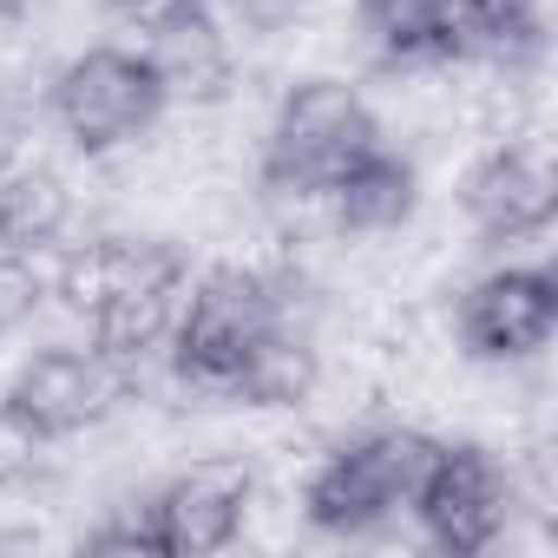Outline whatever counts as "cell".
I'll list each match as a JSON object with an SVG mask.
<instances>
[{
  "label": "cell",
  "instance_id": "1",
  "mask_svg": "<svg viewBox=\"0 0 558 558\" xmlns=\"http://www.w3.org/2000/svg\"><path fill=\"white\" fill-rule=\"evenodd\" d=\"M440 440L414 421L395 427H362L336 440L316 473L303 480V519L329 538H381L421 493Z\"/></svg>",
  "mask_w": 558,
  "mask_h": 558
},
{
  "label": "cell",
  "instance_id": "2",
  "mask_svg": "<svg viewBox=\"0 0 558 558\" xmlns=\"http://www.w3.org/2000/svg\"><path fill=\"white\" fill-rule=\"evenodd\" d=\"M368 145H381V132H375V106L362 99V86L342 73H303L276 93V106L263 119L256 191L336 184Z\"/></svg>",
  "mask_w": 558,
  "mask_h": 558
},
{
  "label": "cell",
  "instance_id": "3",
  "mask_svg": "<svg viewBox=\"0 0 558 558\" xmlns=\"http://www.w3.org/2000/svg\"><path fill=\"white\" fill-rule=\"evenodd\" d=\"M47 112H53V125L66 132V145L80 158H106L119 145H138L165 119V99L151 86L145 53H132V47H86L47 80Z\"/></svg>",
  "mask_w": 558,
  "mask_h": 558
},
{
  "label": "cell",
  "instance_id": "4",
  "mask_svg": "<svg viewBox=\"0 0 558 558\" xmlns=\"http://www.w3.org/2000/svg\"><path fill=\"white\" fill-rule=\"evenodd\" d=\"M512 473L493 447L480 440H440L421 493H414V519H421V538L434 551H453V558H480L493 545H506V525H512Z\"/></svg>",
  "mask_w": 558,
  "mask_h": 558
},
{
  "label": "cell",
  "instance_id": "5",
  "mask_svg": "<svg viewBox=\"0 0 558 558\" xmlns=\"http://www.w3.org/2000/svg\"><path fill=\"white\" fill-rule=\"evenodd\" d=\"M551 329H558V283L545 263H493L453 303L460 349L473 362H493V368L532 362L551 342Z\"/></svg>",
  "mask_w": 558,
  "mask_h": 558
},
{
  "label": "cell",
  "instance_id": "6",
  "mask_svg": "<svg viewBox=\"0 0 558 558\" xmlns=\"http://www.w3.org/2000/svg\"><path fill=\"white\" fill-rule=\"evenodd\" d=\"M256 499V473L243 453H204L184 473H171L151 493V525H158V551L165 558H210L223 545L243 538Z\"/></svg>",
  "mask_w": 558,
  "mask_h": 558
},
{
  "label": "cell",
  "instance_id": "7",
  "mask_svg": "<svg viewBox=\"0 0 558 558\" xmlns=\"http://www.w3.org/2000/svg\"><path fill=\"white\" fill-rule=\"evenodd\" d=\"M8 401L47 434V440H73L93 434L99 421H112L125 408V381L99 349H66L47 342L40 355H27L8 381Z\"/></svg>",
  "mask_w": 558,
  "mask_h": 558
},
{
  "label": "cell",
  "instance_id": "8",
  "mask_svg": "<svg viewBox=\"0 0 558 558\" xmlns=\"http://www.w3.org/2000/svg\"><path fill=\"white\" fill-rule=\"evenodd\" d=\"M551 158H545V138L525 132V138H499L473 171H466V191H460V210L473 223L480 243H499V236H519V230H538L551 223Z\"/></svg>",
  "mask_w": 558,
  "mask_h": 558
},
{
  "label": "cell",
  "instance_id": "9",
  "mask_svg": "<svg viewBox=\"0 0 558 558\" xmlns=\"http://www.w3.org/2000/svg\"><path fill=\"white\" fill-rule=\"evenodd\" d=\"M138 53L151 66V86H158L165 112H178V106H217V99L236 93V47H230L223 21L210 8L191 14V21H178V27H165V34H151Z\"/></svg>",
  "mask_w": 558,
  "mask_h": 558
},
{
  "label": "cell",
  "instance_id": "10",
  "mask_svg": "<svg viewBox=\"0 0 558 558\" xmlns=\"http://www.w3.org/2000/svg\"><path fill=\"white\" fill-rule=\"evenodd\" d=\"M329 204H336L342 236H395V230H408V217L421 204V171L401 145H368L329 184Z\"/></svg>",
  "mask_w": 558,
  "mask_h": 558
},
{
  "label": "cell",
  "instance_id": "11",
  "mask_svg": "<svg viewBox=\"0 0 558 558\" xmlns=\"http://www.w3.org/2000/svg\"><path fill=\"white\" fill-rule=\"evenodd\" d=\"M323 381V349L316 336H296V329H263L243 362H236V401L243 408H263V414H303L310 395Z\"/></svg>",
  "mask_w": 558,
  "mask_h": 558
},
{
  "label": "cell",
  "instance_id": "12",
  "mask_svg": "<svg viewBox=\"0 0 558 558\" xmlns=\"http://www.w3.org/2000/svg\"><path fill=\"white\" fill-rule=\"evenodd\" d=\"M349 34L375 60V73L408 66H447L440 60V0H355Z\"/></svg>",
  "mask_w": 558,
  "mask_h": 558
},
{
  "label": "cell",
  "instance_id": "13",
  "mask_svg": "<svg viewBox=\"0 0 558 558\" xmlns=\"http://www.w3.org/2000/svg\"><path fill=\"white\" fill-rule=\"evenodd\" d=\"M73 223V178L53 165H14L0 171V250L40 256L47 243H60Z\"/></svg>",
  "mask_w": 558,
  "mask_h": 558
},
{
  "label": "cell",
  "instance_id": "14",
  "mask_svg": "<svg viewBox=\"0 0 558 558\" xmlns=\"http://www.w3.org/2000/svg\"><path fill=\"white\" fill-rule=\"evenodd\" d=\"M178 303H184V283H145V290H119V296H106V303L86 316V323H93V349H99L112 368L171 349Z\"/></svg>",
  "mask_w": 558,
  "mask_h": 558
},
{
  "label": "cell",
  "instance_id": "15",
  "mask_svg": "<svg viewBox=\"0 0 558 558\" xmlns=\"http://www.w3.org/2000/svg\"><path fill=\"white\" fill-rule=\"evenodd\" d=\"M53 466V440L0 395V493H21Z\"/></svg>",
  "mask_w": 558,
  "mask_h": 558
},
{
  "label": "cell",
  "instance_id": "16",
  "mask_svg": "<svg viewBox=\"0 0 558 558\" xmlns=\"http://www.w3.org/2000/svg\"><path fill=\"white\" fill-rule=\"evenodd\" d=\"M47 296H53V290H47L40 263H34V256H21V250H0V342L21 336L27 323H40Z\"/></svg>",
  "mask_w": 558,
  "mask_h": 558
},
{
  "label": "cell",
  "instance_id": "17",
  "mask_svg": "<svg viewBox=\"0 0 558 558\" xmlns=\"http://www.w3.org/2000/svg\"><path fill=\"white\" fill-rule=\"evenodd\" d=\"M112 8V21L125 27V34H165V27H178V21H191V14H204L210 0H106Z\"/></svg>",
  "mask_w": 558,
  "mask_h": 558
},
{
  "label": "cell",
  "instance_id": "18",
  "mask_svg": "<svg viewBox=\"0 0 558 558\" xmlns=\"http://www.w3.org/2000/svg\"><path fill=\"white\" fill-rule=\"evenodd\" d=\"M27 138H34L27 93H0V171H14L27 158Z\"/></svg>",
  "mask_w": 558,
  "mask_h": 558
},
{
  "label": "cell",
  "instance_id": "19",
  "mask_svg": "<svg viewBox=\"0 0 558 558\" xmlns=\"http://www.w3.org/2000/svg\"><path fill=\"white\" fill-rule=\"evenodd\" d=\"M8 14H21V0H0V21H8Z\"/></svg>",
  "mask_w": 558,
  "mask_h": 558
}]
</instances>
